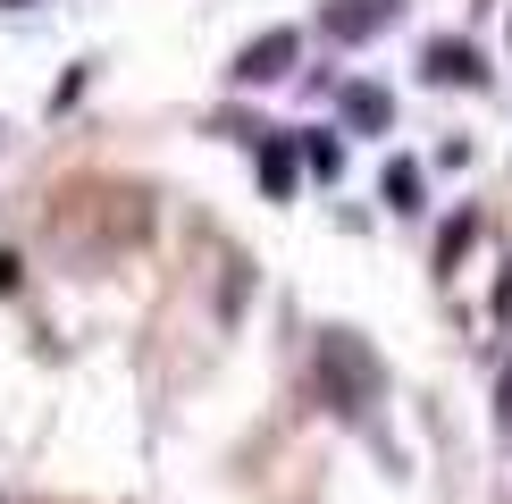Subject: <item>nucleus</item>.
I'll use <instances>...</instances> for the list:
<instances>
[{
    "label": "nucleus",
    "instance_id": "obj_9",
    "mask_svg": "<svg viewBox=\"0 0 512 504\" xmlns=\"http://www.w3.org/2000/svg\"><path fill=\"white\" fill-rule=\"evenodd\" d=\"M0 9H34V0H0Z\"/></svg>",
    "mask_w": 512,
    "mask_h": 504
},
{
    "label": "nucleus",
    "instance_id": "obj_3",
    "mask_svg": "<svg viewBox=\"0 0 512 504\" xmlns=\"http://www.w3.org/2000/svg\"><path fill=\"white\" fill-rule=\"evenodd\" d=\"M395 17V0H345V9H328V34L336 42H361V34H378Z\"/></svg>",
    "mask_w": 512,
    "mask_h": 504
},
{
    "label": "nucleus",
    "instance_id": "obj_8",
    "mask_svg": "<svg viewBox=\"0 0 512 504\" xmlns=\"http://www.w3.org/2000/svg\"><path fill=\"white\" fill-rule=\"evenodd\" d=\"M17 286V252H0V294H9Z\"/></svg>",
    "mask_w": 512,
    "mask_h": 504
},
{
    "label": "nucleus",
    "instance_id": "obj_5",
    "mask_svg": "<svg viewBox=\"0 0 512 504\" xmlns=\"http://www.w3.org/2000/svg\"><path fill=\"white\" fill-rule=\"evenodd\" d=\"M429 76H437V84H479L471 42H429Z\"/></svg>",
    "mask_w": 512,
    "mask_h": 504
},
{
    "label": "nucleus",
    "instance_id": "obj_4",
    "mask_svg": "<svg viewBox=\"0 0 512 504\" xmlns=\"http://www.w3.org/2000/svg\"><path fill=\"white\" fill-rule=\"evenodd\" d=\"M294 177H303L294 143H286V135H269V143H261V194H269V202H286V194H294Z\"/></svg>",
    "mask_w": 512,
    "mask_h": 504
},
{
    "label": "nucleus",
    "instance_id": "obj_7",
    "mask_svg": "<svg viewBox=\"0 0 512 504\" xmlns=\"http://www.w3.org/2000/svg\"><path fill=\"white\" fill-rule=\"evenodd\" d=\"M387 202H395V210H420V168H412V160L387 168Z\"/></svg>",
    "mask_w": 512,
    "mask_h": 504
},
{
    "label": "nucleus",
    "instance_id": "obj_6",
    "mask_svg": "<svg viewBox=\"0 0 512 504\" xmlns=\"http://www.w3.org/2000/svg\"><path fill=\"white\" fill-rule=\"evenodd\" d=\"M345 118H353V126H387V93H378V84H353V93H345Z\"/></svg>",
    "mask_w": 512,
    "mask_h": 504
},
{
    "label": "nucleus",
    "instance_id": "obj_2",
    "mask_svg": "<svg viewBox=\"0 0 512 504\" xmlns=\"http://www.w3.org/2000/svg\"><path fill=\"white\" fill-rule=\"evenodd\" d=\"M294 59H303V34H294V26H269L261 42H244V51H236V84H277Z\"/></svg>",
    "mask_w": 512,
    "mask_h": 504
},
{
    "label": "nucleus",
    "instance_id": "obj_1",
    "mask_svg": "<svg viewBox=\"0 0 512 504\" xmlns=\"http://www.w3.org/2000/svg\"><path fill=\"white\" fill-rule=\"evenodd\" d=\"M319 387H328L336 412H361L378 395V362L353 345V336H319Z\"/></svg>",
    "mask_w": 512,
    "mask_h": 504
}]
</instances>
